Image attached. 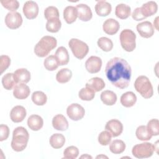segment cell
Returning <instances> with one entry per match:
<instances>
[{"label": "cell", "instance_id": "6da1fadb", "mask_svg": "<svg viewBox=\"0 0 159 159\" xmlns=\"http://www.w3.org/2000/svg\"><path fill=\"white\" fill-rule=\"evenodd\" d=\"M105 73L112 84L120 89H124L130 83L131 67L124 58L114 57L107 63Z\"/></svg>", "mask_w": 159, "mask_h": 159}, {"label": "cell", "instance_id": "7a4b0ae2", "mask_svg": "<svg viewBox=\"0 0 159 159\" xmlns=\"http://www.w3.org/2000/svg\"><path fill=\"white\" fill-rule=\"evenodd\" d=\"M29 139V134L27 129L23 127H17L13 130L11 146L16 152L23 151L27 147Z\"/></svg>", "mask_w": 159, "mask_h": 159}, {"label": "cell", "instance_id": "3957f363", "mask_svg": "<svg viewBox=\"0 0 159 159\" xmlns=\"http://www.w3.org/2000/svg\"><path fill=\"white\" fill-rule=\"evenodd\" d=\"M57 39L49 35L42 37L34 47V53L39 57H45L56 47Z\"/></svg>", "mask_w": 159, "mask_h": 159}, {"label": "cell", "instance_id": "277c9868", "mask_svg": "<svg viewBox=\"0 0 159 159\" xmlns=\"http://www.w3.org/2000/svg\"><path fill=\"white\" fill-rule=\"evenodd\" d=\"M135 90L144 98L148 99L153 94V89L150 80L143 75L139 76L134 82Z\"/></svg>", "mask_w": 159, "mask_h": 159}, {"label": "cell", "instance_id": "5b68a950", "mask_svg": "<svg viewBox=\"0 0 159 159\" xmlns=\"http://www.w3.org/2000/svg\"><path fill=\"white\" fill-rule=\"evenodd\" d=\"M119 39L122 48L126 52H130L135 48L136 35L132 30H123L120 34Z\"/></svg>", "mask_w": 159, "mask_h": 159}, {"label": "cell", "instance_id": "8992f818", "mask_svg": "<svg viewBox=\"0 0 159 159\" xmlns=\"http://www.w3.org/2000/svg\"><path fill=\"white\" fill-rule=\"evenodd\" d=\"M68 46L74 56L80 60L84 58L89 52L88 45L78 39H71L68 42Z\"/></svg>", "mask_w": 159, "mask_h": 159}, {"label": "cell", "instance_id": "52a82bcc", "mask_svg": "<svg viewBox=\"0 0 159 159\" xmlns=\"http://www.w3.org/2000/svg\"><path fill=\"white\" fill-rule=\"evenodd\" d=\"M154 145L149 142H143L134 145L132 149V155L137 158L150 157L154 152Z\"/></svg>", "mask_w": 159, "mask_h": 159}, {"label": "cell", "instance_id": "ba28073f", "mask_svg": "<svg viewBox=\"0 0 159 159\" xmlns=\"http://www.w3.org/2000/svg\"><path fill=\"white\" fill-rule=\"evenodd\" d=\"M66 114L68 117L75 121L81 120L85 114V111L83 106L78 103H73L69 105L66 109Z\"/></svg>", "mask_w": 159, "mask_h": 159}, {"label": "cell", "instance_id": "9c48e42d", "mask_svg": "<svg viewBox=\"0 0 159 159\" xmlns=\"http://www.w3.org/2000/svg\"><path fill=\"white\" fill-rule=\"evenodd\" d=\"M23 20L20 14L18 12H10L5 17V24L11 29H16L20 27Z\"/></svg>", "mask_w": 159, "mask_h": 159}, {"label": "cell", "instance_id": "30bf717a", "mask_svg": "<svg viewBox=\"0 0 159 159\" xmlns=\"http://www.w3.org/2000/svg\"><path fill=\"white\" fill-rule=\"evenodd\" d=\"M22 11L27 19H34L39 14V6L35 1H27L24 3Z\"/></svg>", "mask_w": 159, "mask_h": 159}, {"label": "cell", "instance_id": "8fae6325", "mask_svg": "<svg viewBox=\"0 0 159 159\" xmlns=\"http://www.w3.org/2000/svg\"><path fill=\"white\" fill-rule=\"evenodd\" d=\"M102 66V60L99 57L91 56L85 62V68L90 73H98Z\"/></svg>", "mask_w": 159, "mask_h": 159}, {"label": "cell", "instance_id": "7c38bea8", "mask_svg": "<svg viewBox=\"0 0 159 159\" xmlns=\"http://www.w3.org/2000/svg\"><path fill=\"white\" fill-rule=\"evenodd\" d=\"M105 129L109 132L112 137H116L120 135L123 131V125L117 119H111L107 122Z\"/></svg>", "mask_w": 159, "mask_h": 159}, {"label": "cell", "instance_id": "4fadbf2b", "mask_svg": "<svg viewBox=\"0 0 159 159\" xmlns=\"http://www.w3.org/2000/svg\"><path fill=\"white\" fill-rule=\"evenodd\" d=\"M137 30L139 35L143 38H150L154 34V27L149 21H144L137 25Z\"/></svg>", "mask_w": 159, "mask_h": 159}, {"label": "cell", "instance_id": "5bb4252c", "mask_svg": "<svg viewBox=\"0 0 159 159\" xmlns=\"http://www.w3.org/2000/svg\"><path fill=\"white\" fill-rule=\"evenodd\" d=\"M120 28V24L119 22L114 19L109 18L106 19L102 25V29L104 32L108 35L116 34Z\"/></svg>", "mask_w": 159, "mask_h": 159}, {"label": "cell", "instance_id": "9a60e30c", "mask_svg": "<svg viewBox=\"0 0 159 159\" xmlns=\"http://www.w3.org/2000/svg\"><path fill=\"white\" fill-rule=\"evenodd\" d=\"M27 114L26 109L22 106H16L10 112V117L12 122L18 123L22 122L25 117Z\"/></svg>", "mask_w": 159, "mask_h": 159}, {"label": "cell", "instance_id": "2e32d148", "mask_svg": "<svg viewBox=\"0 0 159 159\" xmlns=\"http://www.w3.org/2000/svg\"><path fill=\"white\" fill-rule=\"evenodd\" d=\"M30 90L29 87L25 83L17 84L13 89L14 96L18 99H26L30 94Z\"/></svg>", "mask_w": 159, "mask_h": 159}, {"label": "cell", "instance_id": "e0dca14e", "mask_svg": "<svg viewBox=\"0 0 159 159\" xmlns=\"http://www.w3.org/2000/svg\"><path fill=\"white\" fill-rule=\"evenodd\" d=\"M78 11V17L82 21H88L91 19L93 13L91 8L85 4H79L76 6Z\"/></svg>", "mask_w": 159, "mask_h": 159}, {"label": "cell", "instance_id": "ac0fdd59", "mask_svg": "<svg viewBox=\"0 0 159 159\" xmlns=\"http://www.w3.org/2000/svg\"><path fill=\"white\" fill-rule=\"evenodd\" d=\"M14 76L17 84L27 83L31 78V75L29 71L26 68H19L14 73Z\"/></svg>", "mask_w": 159, "mask_h": 159}, {"label": "cell", "instance_id": "d6986e66", "mask_svg": "<svg viewBox=\"0 0 159 159\" xmlns=\"http://www.w3.org/2000/svg\"><path fill=\"white\" fill-rule=\"evenodd\" d=\"M52 125L57 130L65 131L68 128V122L62 114H57L53 117Z\"/></svg>", "mask_w": 159, "mask_h": 159}, {"label": "cell", "instance_id": "ffe728a7", "mask_svg": "<svg viewBox=\"0 0 159 159\" xmlns=\"http://www.w3.org/2000/svg\"><path fill=\"white\" fill-rule=\"evenodd\" d=\"M112 10L111 5L106 1H98L95 5V11L96 14L102 17L108 16Z\"/></svg>", "mask_w": 159, "mask_h": 159}, {"label": "cell", "instance_id": "44dd1931", "mask_svg": "<svg viewBox=\"0 0 159 159\" xmlns=\"http://www.w3.org/2000/svg\"><path fill=\"white\" fill-rule=\"evenodd\" d=\"M28 127L34 131H37L41 129L43 125V120L42 117L37 114L30 116L27 119Z\"/></svg>", "mask_w": 159, "mask_h": 159}, {"label": "cell", "instance_id": "7402d4cb", "mask_svg": "<svg viewBox=\"0 0 159 159\" xmlns=\"http://www.w3.org/2000/svg\"><path fill=\"white\" fill-rule=\"evenodd\" d=\"M55 57L58 65L63 66L67 65L69 62V55L67 49L64 47H60L55 52Z\"/></svg>", "mask_w": 159, "mask_h": 159}, {"label": "cell", "instance_id": "603a6c76", "mask_svg": "<svg viewBox=\"0 0 159 159\" xmlns=\"http://www.w3.org/2000/svg\"><path fill=\"white\" fill-rule=\"evenodd\" d=\"M140 8L143 16L147 18L152 16L157 12L158 5L155 2L150 1L144 3Z\"/></svg>", "mask_w": 159, "mask_h": 159}, {"label": "cell", "instance_id": "cb8c5ba5", "mask_svg": "<svg viewBox=\"0 0 159 159\" xmlns=\"http://www.w3.org/2000/svg\"><path fill=\"white\" fill-rule=\"evenodd\" d=\"M120 101L123 106L125 107H130L135 104L137 101V96L134 93L127 91L122 94Z\"/></svg>", "mask_w": 159, "mask_h": 159}, {"label": "cell", "instance_id": "d4e9b609", "mask_svg": "<svg viewBox=\"0 0 159 159\" xmlns=\"http://www.w3.org/2000/svg\"><path fill=\"white\" fill-rule=\"evenodd\" d=\"M78 17V11L76 7L66 6L63 10V18L67 24L73 23Z\"/></svg>", "mask_w": 159, "mask_h": 159}, {"label": "cell", "instance_id": "484cf974", "mask_svg": "<svg viewBox=\"0 0 159 159\" xmlns=\"http://www.w3.org/2000/svg\"><path fill=\"white\" fill-rule=\"evenodd\" d=\"M105 86L104 80L99 77L92 78L86 83V87L91 88L94 92L101 91L104 88Z\"/></svg>", "mask_w": 159, "mask_h": 159}, {"label": "cell", "instance_id": "4316f807", "mask_svg": "<svg viewBox=\"0 0 159 159\" xmlns=\"http://www.w3.org/2000/svg\"><path fill=\"white\" fill-rule=\"evenodd\" d=\"M130 7L125 4H119L116 7L115 14L120 19H125L130 16Z\"/></svg>", "mask_w": 159, "mask_h": 159}, {"label": "cell", "instance_id": "83f0119b", "mask_svg": "<svg viewBox=\"0 0 159 159\" xmlns=\"http://www.w3.org/2000/svg\"><path fill=\"white\" fill-rule=\"evenodd\" d=\"M101 100L102 102L107 106H112L117 101V95L116 94L110 90H106L101 93Z\"/></svg>", "mask_w": 159, "mask_h": 159}, {"label": "cell", "instance_id": "f1b7e54d", "mask_svg": "<svg viewBox=\"0 0 159 159\" xmlns=\"http://www.w3.org/2000/svg\"><path fill=\"white\" fill-rule=\"evenodd\" d=\"M50 145L55 149L61 148L65 142V138L61 134H53L49 140Z\"/></svg>", "mask_w": 159, "mask_h": 159}, {"label": "cell", "instance_id": "f546056e", "mask_svg": "<svg viewBox=\"0 0 159 159\" xmlns=\"http://www.w3.org/2000/svg\"><path fill=\"white\" fill-rule=\"evenodd\" d=\"M72 77L71 71L66 68L60 70L56 75V80L60 83H66L68 82Z\"/></svg>", "mask_w": 159, "mask_h": 159}, {"label": "cell", "instance_id": "4dcf8cb0", "mask_svg": "<svg viewBox=\"0 0 159 159\" xmlns=\"http://www.w3.org/2000/svg\"><path fill=\"white\" fill-rule=\"evenodd\" d=\"M2 84L4 87L7 90H11L17 84L14 76V73H7L3 76L2 78Z\"/></svg>", "mask_w": 159, "mask_h": 159}, {"label": "cell", "instance_id": "1f68e13d", "mask_svg": "<svg viewBox=\"0 0 159 159\" xmlns=\"http://www.w3.org/2000/svg\"><path fill=\"white\" fill-rule=\"evenodd\" d=\"M125 143L121 140H114L109 145L110 151L114 154H120L124 152Z\"/></svg>", "mask_w": 159, "mask_h": 159}, {"label": "cell", "instance_id": "d6a6232c", "mask_svg": "<svg viewBox=\"0 0 159 159\" xmlns=\"http://www.w3.org/2000/svg\"><path fill=\"white\" fill-rule=\"evenodd\" d=\"M61 26V22L59 18H52L47 20L45 27L48 32L56 33L60 30Z\"/></svg>", "mask_w": 159, "mask_h": 159}, {"label": "cell", "instance_id": "836d02e7", "mask_svg": "<svg viewBox=\"0 0 159 159\" xmlns=\"http://www.w3.org/2000/svg\"><path fill=\"white\" fill-rule=\"evenodd\" d=\"M135 135L137 138L141 141H147L151 139L152 135L148 132L147 127L145 125L139 126L135 131Z\"/></svg>", "mask_w": 159, "mask_h": 159}, {"label": "cell", "instance_id": "e575fe53", "mask_svg": "<svg viewBox=\"0 0 159 159\" xmlns=\"http://www.w3.org/2000/svg\"><path fill=\"white\" fill-rule=\"evenodd\" d=\"M32 100L33 102L37 106L44 105L47 101V97L46 94L40 91H37L32 93Z\"/></svg>", "mask_w": 159, "mask_h": 159}, {"label": "cell", "instance_id": "d590c367", "mask_svg": "<svg viewBox=\"0 0 159 159\" xmlns=\"http://www.w3.org/2000/svg\"><path fill=\"white\" fill-rule=\"evenodd\" d=\"M98 47L104 52H109L113 48V43L112 40L106 37H102L98 40Z\"/></svg>", "mask_w": 159, "mask_h": 159}, {"label": "cell", "instance_id": "8d00e7d4", "mask_svg": "<svg viewBox=\"0 0 159 159\" xmlns=\"http://www.w3.org/2000/svg\"><path fill=\"white\" fill-rule=\"evenodd\" d=\"M78 96L83 101H91L95 96V92L89 88H83L79 91Z\"/></svg>", "mask_w": 159, "mask_h": 159}, {"label": "cell", "instance_id": "74e56055", "mask_svg": "<svg viewBox=\"0 0 159 159\" xmlns=\"http://www.w3.org/2000/svg\"><path fill=\"white\" fill-rule=\"evenodd\" d=\"M43 65L45 68L48 71H54L59 66L55 55H49L45 59Z\"/></svg>", "mask_w": 159, "mask_h": 159}, {"label": "cell", "instance_id": "f35d334b", "mask_svg": "<svg viewBox=\"0 0 159 159\" xmlns=\"http://www.w3.org/2000/svg\"><path fill=\"white\" fill-rule=\"evenodd\" d=\"M146 127L152 136H157L159 134V122L157 119H153L149 120Z\"/></svg>", "mask_w": 159, "mask_h": 159}, {"label": "cell", "instance_id": "ab89813d", "mask_svg": "<svg viewBox=\"0 0 159 159\" xmlns=\"http://www.w3.org/2000/svg\"><path fill=\"white\" fill-rule=\"evenodd\" d=\"M79 150L76 147L70 146L66 147L63 152V158L75 159L78 157Z\"/></svg>", "mask_w": 159, "mask_h": 159}, {"label": "cell", "instance_id": "60d3db41", "mask_svg": "<svg viewBox=\"0 0 159 159\" xmlns=\"http://www.w3.org/2000/svg\"><path fill=\"white\" fill-rule=\"evenodd\" d=\"M1 4L4 7L11 12H16L19 7V3L17 0H1Z\"/></svg>", "mask_w": 159, "mask_h": 159}, {"label": "cell", "instance_id": "b9f144b4", "mask_svg": "<svg viewBox=\"0 0 159 159\" xmlns=\"http://www.w3.org/2000/svg\"><path fill=\"white\" fill-rule=\"evenodd\" d=\"M59 12L58 9L53 6H50L45 8L44 11V16L47 20L52 18H59Z\"/></svg>", "mask_w": 159, "mask_h": 159}, {"label": "cell", "instance_id": "7bdbcfd3", "mask_svg": "<svg viewBox=\"0 0 159 159\" xmlns=\"http://www.w3.org/2000/svg\"><path fill=\"white\" fill-rule=\"evenodd\" d=\"M112 135L107 130H104L101 132L98 135V142L103 146L109 145L111 143Z\"/></svg>", "mask_w": 159, "mask_h": 159}, {"label": "cell", "instance_id": "ee69618b", "mask_svg": "<svg viewBox=\"0 0 159 159\" xmlns=\"http://www.w3.org/2000/svg\"><path fill=\"white\" fill-rule=\"evenodd\" d=\"M11 65V58L9 56L2 55L0 57V70L1 74L3 73L4 71L7 70V68Z\"/></svg>", "mask_w": 159, "mask_h": 159}, {"label": "cell", "instance_id": "f6af8a7d", "mask_svg": "<svg viewBox=\"0 0 159 159\" xmlns=\"http://www.w3.org/2000/svg\"><path fill=\"white\" fill-rule=\"evenodd\" d=\"M9 135V129L7 125L1 124L0 125V141L6 140Z\"/></svg>", "mask_w": 159, "mask_h": 159}, {"label": "cell", "instance_id": "bcb514c9", "mask_svg": "<svg viewBox=\"0 0 159 159\" xmlns=\"http://www.w3.org/2000/svg\"><path fill=\"white\" fill-rule=\"evenodd\" d=\"M132 17L134 20L137 21L142 20L145 19V17L143 16L140 7H137L134 9V11L132 14Z\"/></svg>", "mask_w": 159, "mask_h": 159}, {"label": "cell", "instance_id": "7dc6e473", "mask_svg": "<svg viewBox=\"0 0 159 159\" xmlns=\"http://www.w3.org/2000/svg\"><path fill=\"white\" fill-rule=\"evenodd\" d=\"M158 17H157L155 19V21L153 22V24L156 28L157 30H158Z\"/></svg>", "mask_w": 159, "mask_h": 159}, {"label": "cell", "instance_id": "c3c4849f", "mask_svg": "<svg viewBox=\"0 0 159 159\" xmlns=\"http://www.w3.org/2000/svg\"><path fill=\"white\" fill-rule=\"evenodd\" d=\"M80 158H91V159H92V157L90 156V155H88V154L83 155L81 156Z\"/></svg>", "mask_w": 159, "mask_h": 159}, {"label": "cell", "instance_id": "681fc988", "mask_svg": "<svg viewBox=\"0 0 159 159\" xmlns=\"http://www.w3.org/2000/svg\"><path fill=\"white\" fill-rule=\"evenodd\" d=\"M107 158V157L102 155H98V156L96 157V158Z\"/></svg>", "mask_w": 159, "mask_h": 159}]
</instances>
